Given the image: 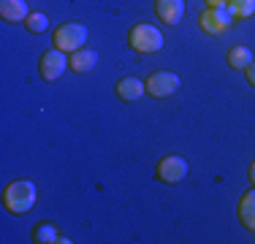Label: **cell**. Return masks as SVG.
I'll list each match as a JSON object with an SVG mask.
<instances>
[{"label": "cell", "mask_w": 255, "mask_h": 244, "mask_svg": "<svg viewBox=\"0 0 255 244\" xmlns=\"http://www.w3.org/2000/svg\"><path fill=\"white\" fill-rule=\"evenodd\" d=\"M35 201H38V187L30 179H16L3 190V206L11 215H25L35 206Z\"/></svg>", "instance_id": "1"}, {"label": "cell", "mask_w": 255, "mask_h": 244, "mask_svg": "<svg viewBox=\"0 0 255 244\" xmlns=\"http://www.w3.org/2000/svg\"><path fill=\"white\" fill-rule=\"evenodd\" d=\"M128 44L136 49L138 54H155L163 49V33L155 27V24H133L130 35H128Z\"/></svg>", "instance_id": "2"}, {"label": "cell", "mask_w": 255, "mask_h": 244, "mask_svg": "<svg viewBox=\"0 0 255 244\" xmlns=\"http://www.w3.org/2000/svg\"><path fill=\"white\" fill-rule=\"evenodd\" d=\"M84 41H87V27H84L82 22H65L54 30L52 44H54V49L71 54V52H76V49H82Z\"/></svg>", "instance_id": "3"}, {"label": "cell", "mask_w": 255, "mask_h": 244, "mask_svg": "<svg viewBox=\"0 0 255 244\" xmlns=\"http://www.w3.org/2000/svg\"><path fill=\"white\" fill-rule=\"evenodd\" d=\"M179 87H182L179 76L171 71H157L147 79V95H152V98H168L177 93Z\"/></svg>", "instance_id": "4"}, {"label": "cell", "mask_w": 255, "mask_h": 244, "mask_svg": "<svg viewBox=\"0 0 255 244\" xmlns=\"http://www.w3.org/2000/svg\"><path fill=\"white\" fill-rule=\"evenodd\" d=\"M65 68H71L68 57H65V52H60V49H49V52L41 54V63H38V71L41 76L46 79V82H54V79H60L65 73Z\"/></svg>", "instance_id": "5"}, {"label": "cell", "mask_w": 255, "mask_h": 244, "mask_svg": "<svg viewBox=\"0 0 255 244\" xmlns=\"http://www.w3.org/2000/svg\"><path fill=\"white\" fill-rule=\"evenodd\" d=\"M198 24H201L204 33L209 35H220L234 24V16L228 14V8H206L201 16H198Z\"/></svg>", "instance_id": "6"}, {"label": "cell", "mask_w": 255, "mask_h": 244, "mask_svg": "<svg viewBox=\"0 0 255 244\" xmlns=\"http://www.w3.org/2000/svg\"><path fill=\"white\" fill-rule=\"evenodd\" d=\"M157 176H160V182H168V185H177L187 176V160L179 155H168L163 157L160 163H157Z\"/></svg>", "instance_id": "7"}, {"label": "cell", "mask_w": 255, "mask_h": 244, "mask_svg": "<svg viewBox=\"0 0 255 244\" xmlns=\"http://www.w3.org/2000/svg\"><path fill=\"white\" fill-rule=\"evenodd\" d=\"M155 11L166 24H179L185 14V0H155Z\"/></svg>", "instance_id": "8"}, {"label": "cell", "mask_w": 255, "mask_h": 244, "mask_svg": "<svg viewBox=\"0 0 255 244\" xmlns=\"http://www.w3.org/2000/svg\"><path fill=\"white\" fill-rule=\"evenodd\" d=\"M144 93H147V82H141V79L136 76H128V79H120L117 82V95L120 101H138Z\"/></svg>", "instance_id": "9"}, {"label": "cell", "mask_w": 255, "mask_h": 244, "mask_svg": "<svg viewBox=\"0 0 255 244\" xmlns=\"http://www.w3.org/2000/svg\"><path fill=\"white\" fill-rule=\"evenodd\" d=\"M68 63H71V71H76V73H87V71H93L95 65H98V52H93V49H76V52H71V57H68Z\"/></svg>", "instance_id": "10"}, {"label": "cell", "mask_w": 255, "mask_h": 244, "mask_svg": "<svg viewBox=\"0 0 255 244\" xmlns=\"http://www.w3.org/2000/svg\"><path fill=\"white\" fill-rule=\"evenodd\" d=\"M0 16L5 22H25L30 16L27 0H0Z\"/></svg>", "instance_id": "11"}, {"label": "cell", "mask_w": 255, "mask_h": 244, "mask_svg": "<svg viewBox=\"0 0 255 244\" xmlns=\"http://www.w3.org/2000/svg\"><path fill=\"white\" fill-rule=\"evenodd\" d=\"M239 220L247 231H255V190L245 193L239 201Z\"/></svg>", "instance_id": "12"}, {"label": "cell", "mask_w": 255, "mask_h": 244, "mask_svg": "<svg viewBox=\"0 0 255 244\" xmlns=\"http://www.w3.org/2000/svg\"><path fill=\"white\" fill-rule=\"evenodd\" d=\"M33 242H38V244H54V242H63V244H68V239H63V236L57 234V228L49 223H44V225H38V228L33 231Z\"/></svg>", "instance_id": "13"}, {"label": "cell", "mask_w": 255, "mask_h": 244, "mask_svg": "<svg viewBox=\"0 0 255 244\" xmlns=\"http://www.w3.org/2000/svg\"><path fill=\"white\" fill-rule=\"evenodd\" d=\"M226 8L234 19H247V16L255 14V0H228Z\"/></svg>", "instance_id": "14"}, {"label": "cell", "mask_w": 255, "mask_h": 244, "mask_svg": "<svg viewBox=\"0 0 255 244\" xmlns=\"http://www.w3.org/2000/svg\"><path fill=\"white\" fill-rule=\"evenodd\" d=\"M250 63H253V52L247 46H234L228 52V65H231V68L239 71V68H247Z\"/></svg>", "instance_id": "15"}, {"label": "cell", "mask_w": 255, "mask_h": 244, "mask_svg": "<svg viewBox=\"0 0 255 244\" xmlns=\"http://www.w3.org/2000/svg\"><path fill=\"white\" fill-rule=\"evenodd\" d=\"M25 24H27L30 33H44V30L49 27V16L46 14H30L25 19Z\"/></svg>", "instance_id": "16"}, {"label": "cell", "mask_w": 255, "mask_h": 244, "mask_svg": "<svg viewBox=\"0 0 255 244\" xmlns=\"http://www.w3.org/2000/svg\"><path fill=\"white\" fill-rule=\"evenodd\" d=\"M204 3H206V8H226L228 0H204Z\"/></svg>", "instance_id": "17"}, {"label": "cell", "mask_w": 255, "mask_h": 244, "mask_svg": "<svg viewBox=\"0 0 255 244\" xmlns=\"http://www.w3.org/2000/svg\"><path fill=\"white\" fill-rule=\"evenodd\" d=\"M245 73H247V82H250L253 87H255V60H253V63H250V65H247V68H245Z\"/></svg>", "instance_id": "18"}, {"label": "cell", "mask_w": 255, "mask_h": 244, "mask_svg": "<svg viewBox=\"0 0 255 244\" xmlns=\"http://www.w3.org/2000/svg\"><path fill=\"white\" fill-rule=\"evenodd\" d=\"M250 182H253V185H255V163H253V166H250Z\"/></svg>", "instance_id": "19"}]
</instances>
